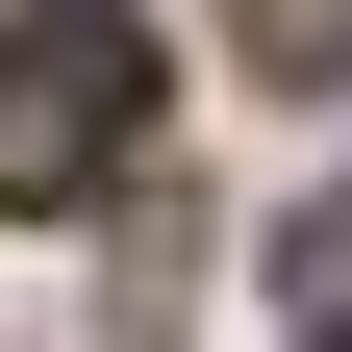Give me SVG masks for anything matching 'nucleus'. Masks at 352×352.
<instances>
[{
    "label": "nucleus",
    "instance_id": "1",
    "mask_svg": "<svg viewBox=\"0 0 352 352\" xmlns=\"http://www.w3.org/2000/svg\"><path fill=\"white\" fill-rule=\"evenodd\" d=\"M151 151V0H0V201L51 227Z\"/></svg>",
    "mask_w": 352,
    "mask_h": 352
},
{
    "label": "nucleus",
    "instance_id": "2",
    "mask_svg": "<svg viewBox=\"0 0 352 352\" xmlns=\"http://www.w3.org/2000/svg\"><path fill=\"white\" fill-rule=\"evenodd\" d=\"M252 25V76H302V101H352V0H227Z\"/></svg>",
    "mask_w": 352,
    "mask_h": 352
},
{
    "label": "nucleus",
    "instance_id": "3",
    "mask_svg": "<svg viewBox=\"0 0 352 352\" xmlns=\"http://www.w3.org/2000/svg\"><path fill=\"white\" fill-rule=\"evenodd\" d=\"M327 352H352V327H327Z\"/></svg>",
    "mask_w": 352,
    "mask_h": 352
}]
</instances>
